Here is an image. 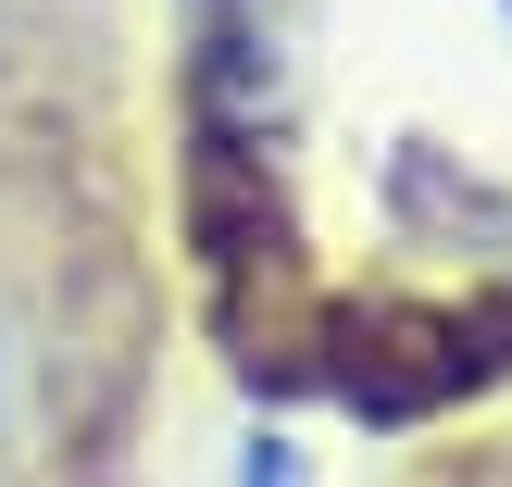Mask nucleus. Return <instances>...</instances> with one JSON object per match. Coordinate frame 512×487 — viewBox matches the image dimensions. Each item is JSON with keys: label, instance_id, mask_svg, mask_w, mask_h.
Returning a JSON list of instances; mask_svg holds the SVG:
<instances>
[{"label": "nucleus", "instance_id": "obj_1", "mask_svg": "<svg viewBox=\"0 0 512 487\" xmlns=\"http://www.w3.org/2000/svg\"><path fill=\"white\" fill-rule=\"evenodd\" d=\"M238 487H300V450H288V438H263V450L238 463Z\"/></svg>", "mask_w": 512, "mask_h": 487}, {"label": "nucleus", "instance_id": "obj_2", "mask_svg": "<svg viewBox=\"0 0 512 487\" xmlns=\"http://www.w3.org/2000/svg\"><path fill=\"white\" fill-rule=\"evenodd\" d=\"M0 450H13V350H0Z\"/></svg>", "mask_w": 512, "mask_h": 487}]
</instances>
